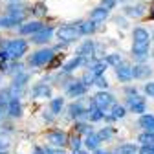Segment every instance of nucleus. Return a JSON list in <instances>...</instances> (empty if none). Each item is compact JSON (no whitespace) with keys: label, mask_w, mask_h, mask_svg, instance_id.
Listing matches in <instances>:
<instances>
[{"label":"nucleus","mask_w":154,"mask_h":154,"mask_svg":"<svg viewBox=\"0 0 154 154\" xmlns=\"http://www.w3.org/2000/svg\"><path fill=\"white\" fill-rule=\"evenodd\" d=\"M134 152H136V145L132 143H123L114 150V154H134Z\"/></svg>","instance_id":"obj_22"},{"label":"nucleus","mask_w":154,"mask_h":154,"mask_svg":"<svg viewBox=\"0 0 154 154\" xmlns=\"http://www.w3.org/2000/svg\"><path fill=\"white\" fill-rule=\"evenodd\" d=\"M50 95V86L46 85H37L33 88V97H48Z\"/></svg>","instance_id":"obj_20"},{"label":"nucleus","mask_w":154,"mask_h":154,"mask_svg":"<svg viewBox=\"0 0 154 154\" xmlns=\"http://www.w3.org/2000/svg\"><path fill=\"white\" fill-rule=\"evenodd\" d=\"M86 116H88V119L90 121H99L101 118H103V110L101 108H97V106H90L88 108V112H86Z\"/></svg>","instance_id":"obj_18"},{"label":"nucleus","mask_w":154,"mask_h":154,"mask_svg":"<svg viewBox=\"0 0 154 154\" xmlns=\"http://www.w3.org/2000/svg\"><path fill=\"white\" fill-rule=\"evenodd\" d=\"M143 90H145V94L149 95V97H154V83H147L143 86Z\"/></svg>","instance_id":"obj_30"},{"label":"nucleus","mask_w":154,"mask_h":154,"mask_svg":"<svg viewBox=\"0 0 154 154\" xmlns=\"http://www.w3.org/2000/svg\"><path fill=\"white\" fill-rule=\"evenodd\" d=\"M55 57L53 50L50 48H44V50H38L37 53H33L29 57V66H44V64H50V61Z\"/></svg>","instance_id":"obj_2"},{"label":"nucleus","mask_w":154,"mask_h":154,"mask_svg":"<svg viewBox=\"0 0 154 154\" xmlns=\"http://www.w3.org/2000/svg\"><path fill=\"white\" fill-rule=\"evenodd\" d=\"M81 63H85V57H81V55H77V57H73V59L72 61H68L66 64H64V72H72V70H75L77 66H79Z\"/></svg>","instance_id":"obj_19"},{"label":"nucleus","mask_w":154,"mask_h":154,"mask_svg":"<svg viewBox=\"0 0 154 154\" xmlns=\"http://www.w3.org/2000/svg\"><path fill=\"white\" fill-rule=\"evenodd\" d=\"M94 83L97 85L99 88H106V85H108V83H106V79H105L103 75H99V77H95V81H94Z\"/></svg>","instance_id":"obj_33"},{"label":"nucleus","mask_w":154,"mask_h":154,"mask_svg":"<svg viewBox=\"0 0 154 154\" xmlns=\"http://www.w3.org/2000/svg\"><path fill=\"white\" fill-rule=\"evenodd\" d=\"M152 37H154V35H152Z\"/></svg>","instance_id":"obj_42"},{"label":"nucleus","mask_w":154,"mask_h":154,"mask_svg":"<svg viewBox=\"0 0 154 154\" xmlns=\"http://www.w3.org/2000/svg\"><path fill=\"white\" fill-rule=\"evenodd\" d=\"M106 17H108V8L101 6V8L94 9V11L90 13V20H92L94 24H101V22H105V18H106Z\"/></svg>","instance_id":"obj_9"},{"label":"nucleus","mask_w":154,"mask_h":154,"mask_svg":"<svg viewBox=\"0 0 154 154\" xmlns=\"http://www.w3.org/2000/svg\"><path fill=\"white\" fill-rule=\"evenodd\" d=\"M134 38V44H132V55L136 57L138 61H143L145 57L149 55V44H150V38H149V31L143 28H136L132 33Z\"/></svg>","instance_id":"obj_1"},{"label":"nucleus","mask_w":154,"mask_h":154,"mask_svg":"<svg viewBox=\"0 0 154 154\" xmlns=\"http://www.w3.org/2000/svg\"><path fill=\"white\" fill-rule=\"evenodd\" d=\"M42 29V24L41 22H28L20 28V33L22 35H35L37 31H41Z\"/></svg>","instance_id":"obj_14"},{"label":"nucleus","mask_w":154,"mask_h":154,"mask_svg":"<svg viewBox=\"0 0 154 154\" xmlns=\"http://www.w3.org/2000/svg\"><path fill=\"white\" fill-rule=\"evenodd\" d=\"M8 112L11 118H18V116L22 114V106H20V101L17 97H11V101L8 103Z\"/></svg>","instance_id":"obj_12"},{"label":"nucleus","mask_w":154,"mask_h":154,"mask_svg":"<svg viewBox=\"0 0 154 154\" xmlns=\"http://www.w3.org/2000/svg\"><path fill=\"white\" fill-rule=\"evenodd\" d=\"M127 112H125V106H121V105H114L112 106V116L110 118L112 119H118V118H123Z\"/></svg>","instance_id":"obj_25"},{"label":"nucleus","mask_w":154,"mask_h":154,"mask_svg":"<svg viewBox=\"0 0 154 154\" xmlns=\"http://www.w3.org/2000/svg\"><path fill=\"white\" fill-rule=\"evenodd\" d=\"M95 154H108V152H106V150H99V149H97V150H95Z\"/></svg>","instance_id":"obj_38"},{"label":"nucleus","mask_w":154,"mask_h":154,"mask_svg":"<svg viewBox=\"0 0 154 154\" xmlns=\"http://www.w3.org/2000/svg\"><path fill=\"white\" fill-rule=\"evenodd\" d=\"M79 29H81L83 35H90V33H94L95 24H94L92 20H90V22H83V24H79Z\"/></svg>","instance_id":"obj_26"},{"label":"nucleus","mask_w":154,"mask_h":154,"mask_svg":"<svg viewBox=\"0 0 154 154\" xmlns=\"http://www.w3.org/2000/svg\"><path fill=\"white\" fill-rule=\"evenodd\" d=\"M8 97H9V92L4 90L2 94H0V106H2V105H8V103L11 101V99H8Z\"/></svg>","instance_id":"obj_32"},{"label":"nucleus","mask_w":154,"mask_h":154,"mask_svg":"<svg viewBox=\"0 0 154 154\" xmlns=\"http://www.w3.org/2000/svg\"><path fill=\"white\" fill-rule=\"evenodd\" d=\"M9 147V136L8 134H0V150H6Z\"/></svg>","instance_id":"obj_29"},{"label":"nucleus","mask_w":154,"mask_h":154,"mask_svg":"<svg viewBox=\"0 0 154 154\" xmlns=\"http://www.w3.org/2000/svg\"><path fill=\"white\" fill-rule=\"evenodd\" d=\"M83 33H81V29H79V26H63V28H59L57 29V38L59 41H63V42H73V41H77Z\"/></svg>","instance_id":"obj_3"},{"label":"nucleus","mask_w":154,"mask_h":154,"mask_svg":"<svg viewBox=\"0 0 154 154\" xmlns=\"http://www.w3.org/2000/svg\"><path fill=\"white\" fill-rule=\"evenodd\" d=\"M116 75H118V79L119 81H130L134 79V68L128 66V64H118L116 66Z\"/></svg>","instance_id":"obj_7"},{"label":"nucleus","mask_w":154,"mask_h":154,"mask_svg":"<svg viewBox=\"0 0 154 154\" xmlns=\"http://www.w3.org/2000/svg\"><path fill=\"white\" fill-rule=\"evenodd\" d=\"M106 63L118 66V64H119V57H118V55H108V57H106Z\"/></svg>","instance_id":"obj_35"},{"label":"nucleus","mask_w":154,"mask_h":154,"mask_svg":"<svg viewBox=\"0 0 154 154\" xmlns=\"http://www.w3.org/2000/svg\"><path fill=\"white\" fill-rule=\"evenodd\" d=\"M48 141L51 145H55V147H61V145L66 143V134L61 132V130H53V132L48 134Z\"/></svg>","instance_id":"obj_10"},{"label":"nucleus","mask_w":154,"mask_h":154,"mask_svg":"<svg viewBox=\"0 0 154 154\" xmlns=\"http://www.w3.org/2000/svg\"><path fill=\"white\" fill-rule=\"evenodd\" d=\"M0 154H6V150H0Z\"/></svg>","instance_id":"obj_41"},{"label":"nucleus","mask_w":154,"mask_h":154,"mask_svg":"<svg viewBox=\"0 0 154 154\" xmlns=\"http://www.w3.org/2000/svg\"><path fill=\"white\" fill-rule=\"evenodd\" d=\"M51 35H53V29H51V28H42L41 31H37V33L33 35V42H37V44H44V42L50 41Z\"/></svg>","instance_id":"obj_11"},{"label":"nucleus","mask_w":154,"mask_h":154,"mask_svg":"<svg viewBox=\"0 0 154 154\" xmlns=\"http://www.w3.org/2000/svg\"><path fill=\"white\" fill-rule=\"evenodd\" d=\"M28 81V73H20L18 77H15V81H13V86H24Z\"/></svg>","instance_id":"obj_28"},{"label":"nucleus","mask_w":154,"mask_h":154,"mask_svg":"<svg viewBox=\"0 0 154 154\" xmlns=\"http://www.w3.org/2000/svg\"><path fill=\"white\" fill-rule=\"evenodd\" d=\"M59 63H61V57H59V55H55V57H53V59L50 61V64H48V66H50V68H55V66H57V64H59Z\"/></svg>","instance_id":"obj_36"},{"label":"nucleus","mask_w":154,"mask_h":154,"mask_svg":"<svg viewBox=\"0 0 154 154\" xmlns=\"http://www.w3.org/2000/svg\"><path fill=\"white\" fill-rule=\"evenodd\" d=\"M140 125L147 132H154V116L152 114H143L141 118H140Z\"/></svg>","instance_id":"obj_15"},{"label":"nucleus","mask_w":154,"mask_h":154,"mask_svg":"<svg viewBox=\"0 0 154 154\" xmlns=\"http://www.w3.org/2000/svg\"><path fill=\"white\" fill-rule=\"evenodd\" d=\"M94 105L105 112L108 106H114V97H112L110 94H106V92H99V94L94 97Z\"/></svg>","instance_id":"obj_5"},{"label":"nucleus","mask_w":154,"mask_h":154,"mask_svg":"<svg viewBox=\"0 0 154 154\" xmlns=\"http://www.w3.org/2000/svg\"><path fill=\"white\" fill-rule=\"evenodd\" d=\"M150 73H152V70L149 66H143V64L134 66V77H136V79H145V77H149Z\"/></svg>","instance_id":"obj_17"},{"label":"nucleus","mask_w":154,"mask_h":154,"mask_svg":"<svg viewBox=\"0 0 154 154\" xmlns=\"http://www.w3.org/2000/svg\"><path fill=\"white\" fill-rule=\"evenodd\" d=\"M116 2H118V0H103V6L108 8V9H112V8L116 6Z\"/></svg>","instance_id":"obj_37"},{"label":"nucleus","mask_w":154,"mask_h":154,"mask_svg":"<svg viewBox=\"0 0 154 154\" xmlns=\"http://www.w3.org/2000/svg\"><path fill=\"white\" fill-rule=\"evenodd\" d=\"M99 143H101L99 134H94V132L86 134V141H85V145H86L90 150H97V149H99Z\"/></svg>","instance_id":"obj_13"},{"label":"nucleus","mask_w":154,"mask_h":154,"mask_svg":"<svg viewBox=\"0 0 154 154\" xmlns=\"http://www.w3.org/2000/svg\"><path fill=\"white\" fill-rule=\"evenodd\" d=\"M66 92H68L70 97H81V95L86 94V85H85L83 81H79V83H72V85L68 86Z\"/></svg>","instance_id":"obj_8"},{"label":"nucleus","mask_w":154,"mask_h":154,"mask_svg":"<svg viewBox=\"0 0 154 154\" xmlns=\"http://www.w3.org/2000/svg\"><path fill=\"white\" fill-rule=\"evenodd\" d=\"M94 51V44L90 42V41H86L81 48H79V51H77V55H81V57H86V55H90Z\"/></svg>","instance_id":"obj_24"},{"label":"nucleus","mask_w":154,"mask_h":154,"mask_svg":"<svg viewBox=\"0 0 154 154\" xmlns=\"http://www.w3.org/2000/svg\"><path fill=\"white\" fill-rule=\"evenodd\" d=\"M73 154H85V152H81V150H75V152H73Z\"/></svg>","instance_id":"obj_40"},{"label":"nucleus","mask_w":154,"mask_h":154,"mask_svg":"<svg viewBox=\"0 0 154 154\" xmlns=\"http://www.w3.org/2000/svg\"><path fill=\"white\" fill-rule=\"evenodd\" d=\"M63 105H64V101H63V97H55V99H51V112L53 114H59L61 112V108H63Z\"/></svg>","instance_id":"obj_27"},{"label":"nucleus","mask_w":154,"mask_h":154,"mask_svg":"<svg viewBox=\"0 0 154 154\" xmlns=\"http://www.w3.org/2000/svg\"><path fill=\"white\" fill-rule=\"evenodd\" d=\"M70 145H72V149H73V152H75V150H79V149H81V140L73 136V138L70 140Z\"/></svg>","instance_id":"obj_31"},{"label":"nucleus","mask_w":154,"mask_h":154,"mask_svg":"<svg viewBox=\"0 0 154 154\" xmlns=\"http://www.w3.org/2000/svg\"><path fill=\"white\" fill-rule=\"evenodd\" d=\"M138 141L141 145H154V132H143V134H140Z\"/></svg>","instance_id":"obj_23"},{"label":"nucleus","mask_w":154,"mask_h":154,"mask_svg":"<svg viewBox=\"0 0 154 154\" xmlns=\"http://www.w3.org/2000/svg\"><path fill=\"white\" fill-rule=\"evenodd\" d=\"M106 61H99V63H94L92 66H90V73L94 75V77H99V75H103L105 73V70H106Z\"/></svg>","instance_id":"obj_16"},{"label":"nucleus","mask_w":154,"mask_h":154,"mask_svg":"<svg viewBox=\"0 0 154 154\" xmlns=\"http://www.w3.org/2000/svg\"><path fill=\"white\" fill-rule=\"evenodd\" d=\"M110 136H112V128H103V130L99 132V138H101V141H103V140H108Z\"/></svg>","instance_id":"obj_34"},{"label":"nucleus","mask_w":154,"mask_h":154,"mask_svg":"<svg viewBox=\"0 0 154 154\" xmlns=\"http://www.w3.org/2000/svg\"><path fill=\"white\" fill-rule=\"evenodd\" d=\"M150 18H154V4H152V13H150Z\"/></svg>","instance_id":"obj_39"},{"label":"nucleus","mask_w":154,"mask_h":154,"mask_svg":"<svg viewBox=\"0 0 154 154\" xmlns=\"http://www.w3.org/2000/svg\"><path fill=\"white\" fill-rule=\"evenodd\" d=\"M6 51H8V55H9V59H18V57H22V55L28 51V44H26L24 41H20V38H17V41L8 42Z\"/></svg>","instance_id":"obj_4"},{"label":"nucleus","mask_w":154,"mask_h":154,"mask_svg":"<svg viewBox=\"0 0 154 154\" xmlns=\"http://www.w3.org/2000/svg\"><path fill=\"white\" fill-rule=\"evenodd\" d=\"M88 110H85V106L81 105V103H73L72 106H70V116L72 118H81L83 114H86Z\"/></svg>","instance_id":"obj_21"},{"label":"nucleus","mask_w":154,"mask_h":154,"mask_svg":"<svg viewBox=\"0 0 154 154\" xmlns=\"http://www.w3.org/2000/svg\"><path fill=\"white\" fill-rule=\"evenodd\" d=\"M127 103H128L132 112H136V114H143L145 112V99L141 97V95H138V94H132L127 99Z\"/></svg>","instance_id":"obj_6"}]
</instances>
